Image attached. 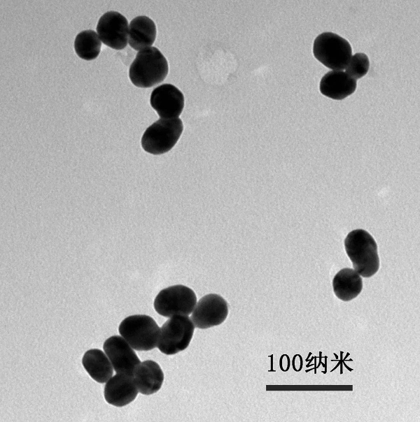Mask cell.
<instances>
[{
	"label": "cell",
	"mask_w": 420,
	"mask_h": 422,
	"mask_svg": "<svg viewBox=\"0 0 420 422\" xmlns=\"http://www.w3.org/2000/svg\"><path fill=\"white\" fill-rule=\"evenodd\" d=\"M102 43L98 34L88 29L79 32L74 40V49L77 55L85 60H92L98 57Z\"/></svg>",
	"instance_id": "18"
},
{
	"label": "cell",
	"mask_w": 420,
	"mask_h": 422,
	"mask_svg": "<svg viewBox=\"0 0 420 422\" xmlns=\"http://www.w3.org/2000/svg\"><path fill=\"white\" fill-rule=\"evenodd\" d=\"M103 349L117 373L133 376L134 369L141 361L121 335L108 337L104 342Z\"/></svg>",
	"instance_id": "10"
},
{
	"label": "cell",
	"mask_w": 420,
	"mask_h": 422,
	"mask_svg": "<svg viewBox=\"0 0 420 422\" xmlns=\"http://www.w3.org/2000/svg\"><path fill=\"white\" fill-rule=\"evenodd\" d=\"M344 247L354 270L360 276L368 278L378 271L377 245L368 232L363 229L351 231L344 240Z\"/></svg>",
	"instance_id": "1"
},
{
	"label": "cell",
	"mask_w": 420,
	"mask_h": 422,
	"mask_svg": "<svg viewBox=\"0 0 420 422\" xmlns=\"http://www.w3.org/2000/svg\"><path fill=\"white\" fill-rule=\"evenodd\" d=\"M195 326L187 315H174L160 328L157 347L166 355L185 350L192 338Z\"/></svg>",
	"instance_id": "6"
},
{
	"label": "cell",
	"mask_w": 420,
	"mask_h": 422,
	"mask_svg": "<svg viewBox=\"0 0 420 422\" xmlns=\"http://www.w3.org/2000/svg\"><path fill=\"white\" fill-rule=\"evenodd\" d=\"M82 364L89 375L97 382L105 383L113 375L111 363L106 354L100 349L88 350L83 356Z\"/></svg>",
	"instance_id": "17"
},
{
	"label": "cell",
	"mask_w": 420,
	"mask_h": 422,
	"mask_svg": "<svg viewBox=\"0 0 420 422\" xmlns=\"http://www.w3.org/2000/svg\"><path fill=\"white\" fill-rule=\"evenodd\" d=\"M156 27L154 22L147 16L134 17L129 26V44L135 50L149 48L155 41Z\"/></svg>",
	"instance_id": "16"
},
{
	"label": "cell",
	"mask_w": 420,
	"mask_h": 422,
	"mask_svg": "<svg viewBox=\"0 0 420 422\" xmlns=\"http://www.w3.org/2000/svg\"><path fill=\"white\" fill-rule=\"evenodd\" d=\"M138 392L133 376L118 373L107 381L104 395L108 403L121 407L132 402Z\"/></svg>",
	"instance_id": "12"
},
{
	"label": "cell",
	"mask_w": 420,
	"mask_h": 422,
	"mask_svg": "<svg viewBox=\"0 0 420 422\" xmlns=\"http://www.w3.org/2000/svg\"><path fill=\"white\" fill-rule=\"evenodd\" d=\"M315 58L324 66L335 71L346 68L352 55V49L347 40L333 32L318 35L313 43Z\"/></svg>",
	"instance_id": "4"
},
{
	"label": "cell",
	"mask_w": 420,
	"mask_h": 422,
	"mask_svg": "<svg viewBox=\"0 0 420 422\" xmlns=\"http://www.w3.org/2000/svg\"><path fill=\"white\" fill-rule=\"evenodd\" d=\"M118 331L134 350L146 351L157 347L160 328L151 316L134 314L121 321Z\"/></svg>",
	"instance_id": "3"
},
{
	"label": "cell",
	"mask_w": 420,
	"mask_h": 422,
	"mask_svg": "<svg viewBox=\"0 0 420 422\" xmlns=\"http://www.w3.org/2000/svg\"><path fill=\"white\" fill-rule=\"evenodd\" d=\"M197 303L195 293L190 288L174 285L160 291L154 300V309L161 316L191 314Z\"/></svg>",
	"instance_id": "7"
},
{
	"label": "cell",
	"mask_w": 420,
	"mask_h": 422,
	"mask_svg": "<svg viewBox=\"0 0 420 422\" xmlns=\"http://www.w3.org/2000/svg\"><path fill=\"white\" fill-rule=\"evenodd\" d=\"M228 314L226 300L218 294L202 297L191 313L190 319L197 328L206 329L221 324Z\"/></svg>",
	"instance_id": "8"
},
{
	"label": "cell",
	"mask_w": 420,
	"mask_h": 422,
	"mask_svg": "<svg viewBox=\"0 0 420 422\" xmlns=\"http://www.w3.org/2000/svg\"><path fill=\"white\" fill-rule=\"evenodd\" d=\"M133 378L139 392L148 395L161 388L164 381V373L155 361L146 360L136 366Z\"/></svg>",
	"instance_id": "14"
},
{
	"label": "cell",
	"mask_w": 420,
	"mask_h": 422,
	"mask_svg": "<svg viewBox=\"0 0 420 422\" xmlns=\"http://www.w3.org/2000/svg\"><path fill=\"white\" fill-rule=\"evenodd\" d=\"M183 129V122L178 117L159 119L144 131L141 146L146 152L154 155L167 152L175 145Z\"/></svg>",
	"instance_id": "5"
},
{
	"label": "cell",
	"mask_w": 420,
	"mask_h": 422,
	"mask_svg": "<svg viewBox=\"0 0 420 422\" xmlns=\"http://www.w3.org/2000/svg\"><path fill=\"white\" fill-rule=\"evenodd\" d=\"M370 68V60L367 54L357 52L351 56L346 67V73L352 78L357 79L363 77Z\"/></svg>",
	"instance_id": "19"
},
{
	"label": "cell",
	"mask_w": 420,
	"mask_h": 422,
	"mask_svg": "<svg viewBox=\"0 0 420 422\" xmlns=\"http://www.w3.org/2000/svg\"><path fill=\"white\" fill-rule=\"evenodd\" d=\"M97 31L103 43L115 50H122L127 45L129 26L126 17L111 10L99 18Z\"/></svg>",
	"instance_id": "9"
},
{
	"label": "cell",
	"mask_w": 420,
	"mask_h": 422,
	"mask_svg": "<svg viewBox=\"0 0 420 422\" xmlns=\"http://www.w3.org/2000/svg\"><path fill=\"white\" fill-rule=\"evenodd\" d=\"M356 80L342 71L332 70L320 81L321 93L335 100H342L354 92Z\"/></svg>",
	"instance_id": "13"
},
{
	"label": "cell",
	"mask_w": 420,
	"mask_h": 422,
	"mask_svg": "<svg viewBox=\"0 0 420 422\" xmlns=\"http://www.w3.org/2000/svg\"><path fill=\"white\" fill-rule=\"evenodd\" d=\"M169 71L168 63L155 47L140 50L130 66L129 77L138 87L148 88L161 82Z\"/></svg>",
	"instance_id": "2"
},
{
	"label": "cell",
	"mask_w": 420,
	"mask_h": 422,
	"mask_svg": "<svg viewBox=\"0 0 420 422\" xmlns=\"http://www.w3.org/2000/svg\"><path fill=\"white\" fill-rule=\"evenodd\" d=\"M150 103L161 118H176L183 109L184 96L174 85L162 84L152 91Z\"/></svg>",
	"instance_id": "11"
},
{
	"label": "cell",
	"mask_w": 420,
	"mask_h": 422,
	"mask_svg": "<svg viewBox=\"0 0 420 422\" xmlns=\"http://www.w3.org/2000/svg\"><path fill=\"white\" fill-rule=\"evenodd\" d=\"M335 295L342 301H350L357 297L363 289L361 276L352 268L340 270L332 279Z\"/></svg>",
	"instance_id": "15"
}]
</instances>
